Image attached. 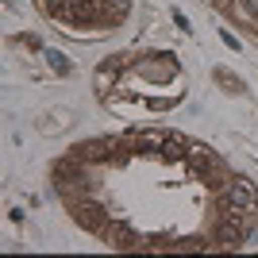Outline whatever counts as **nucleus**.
Segmentation results:
<instances>
[{
  "instance_id": "obj_1",
  "label": "nucleus",
  "mask_w": 258,
  "mask_h": 258,
  "mask_svg": "<svg viewBox=\"0 0 258 258\" xmlns=\"http://www.w3.org/2000/svg\"><path fill=\"white\" fill-rule=\"evenodd\" d=\"M224 205H231V208H239V212L254 216L258 212V189L247 181V177H231L227 189H224Z\"/></svg>"
},
{
  "instance_id": "obj_2",
  "label": "nucleus",
  "mask_w": 258,
  "mask_h": 258,
  "mask_svg": "<svg viewBox=\"0 0 258 258\" xmlns=\"http://www.w3.org/2000/svg\"><path fill=\"white\" fill-rule=\"evenodd\" d=\"M74 220L85 231H104V208L97 205V201H81V205L74 208Z\"/></svg>"
},
{
  "instance_id": "obj_3",
  "label": "nucleus",
  "mask_w": 258,
  "mask_h": 258,
  "mask_svg": "<svg viewBox=\"0 0 258 258\" xmlns=\"http://www.w3.org/2000/svg\"><path fill=\"white\" fill-rule=\"evenodd\" d=\"M104 243H108L112 250H127V247H135L139 239H135V231H131L123 220H116V224H108V227H104Z\"/></svg>"
},
{
  "instance_id": "obj_4",
  "label": "nucleus",
  "mask_w": 258,
  "mask_h": 258,
  "mask_svg": "<svg viewBox=\"0 0 258 258\" xmlns=\"http://www.w3.org/2000/svg\"><path fill=\"white\" fill-rule=\"evenodd\" d=\"M93 16H97V4H93V0H70V8H66V20H62V23L81 27V23H89Z\"/></svg>"
},
{
  "instance_id": "obj_5",
  "label": "nucleus",
  "mask_w": 258,
  "mask_h": 258,
  "mask_svg": "<svg viewBox=\"0 0 258 258\" xmlns=\"http://www.w3.org/2000/svg\"><path fill=\"white\" fill-rule=\"evenodd\" d=\"M170 139L166 131H139L135 135V147H139V154H147V151H162V143Z\"/></svg>"
},
{
  "instance_id": "obj_6",
  "label": "nucleus",
  "mask_w": 258,
  "mask_h": 258,
  "mask_svg": "<svg viewBox=\"0 0 258 258\" xmlns=\"http://www.w3.org/2000/svg\"><path fill=\"white\" fill-rule=\"evenodd\" d=\"M66 127H70V112H66V108H58V112H46L43 123H39V131H43V135H50V131H66Z\"/></svg>"
},
{
  "instance_id": "obj_7",
  "label": "nucleus",
  "mask_w": 258,
  "mask_h": 258,
  "mask_svg": "<svg viewBox=\"0 0 258 258\" xmlns=\"http://www.w3.org/2000/svg\"><path fill=\"white\" fill-rule=\"evenodd\" d=\"M181 147H185V143L181 139H166V143H162V162H181L185 158V154H189V151H181Z\"/></svg>"
},
{
  "instance_id": "obj_8",
  "label": "nucleus",
  "mask_w": 258,
  "mask_h": 258,
  "mask_svg": "<svg viewBox=\"0 0 258 258\" xmlns=\"http://www.w3.org/2000/svg\"><path fill=\"white\" fill-rule=\"evenodd\" d=\"M43 4L46 16H54V20H66V8H70V0H39Z\"/></svg>"
},
{
  "instance_id": "obj_9",
  "label": "nucleus",
  "mask_w": 258,
  "mask_h": 258,
  "mask_svg": "<svg viewBox=\"0 0 258 258\" xmlns=\"http://www.w3.org/2000/svg\"><path fill=\"white\" fill-rule=\"evenodd\" d=\"M46 62H50V70L58 77H66L70 74V62H66V54H58V50H46Z\"/></svg>"
},
{
  "instance_id": "obj_10",
  "label": "nucleus",
  "mask_w": 258,
  "mask_h": 258,
  "mask_svg": "<svg viewBox=\"0 0 258 258\" xmlns=\"http://www.w3.org/2000/svg\"><path fill=\"white\" fill-rule=\"evenodd\" d=\"M231 16H235L239 23H254V27H258V16L247 8V4H243V0H239V4H231Z\"/></svg>"
},
{
  "instance_id": "obj_11",
  "label": "nucleus",
  "mask_w": 258,
  "mask_h": 258,
  "mask_svg": "<svg viewBox=\"0 0 258 258\" xmlns=\"http://www.w3.org/2000/svg\"><path fill=\"white\" fill-rule=\"evenodd\" d=\"M216 81H220V85H227V93H243V81H235L227 70H216Z\"/></svg>"
},
{
  "instance_id": "obj_12",
  "label": "nucleus",
  "mask_w": 258,
  "mask_h": 258,
  "mask_svg": "<svg viewBox=\"0 0 258 258\" xmlns=\"http://www.w3.org/2000/svg\"><path fill=\"white\" fill-rule=\"evenodd\" d=\"M104 4H108V16H123L131 8V0H104Z\"/></svg>"
},
{
  "instance_id": "obj_13",
  "label": "nucleus",
  "mask_w": 258,
  "mask_h": 258,
  "mask_svg": "<svg viewBox=\"0 0 258 258\" xmlns=\"http://www.w3.org/2000/svg\"><path fill=\"white\" fill-rule=\"evenodd\" d=\"M243 4H247V8L254 12V16H258V0H243Z\"/></svg>"
},
{
  "instance_id": "obj_14",
  "label": "nucleus",
  "mask_w": 258,
  "mask_h": 258,
  "mask_svg": "<svg viewBox=\"0 0 258 258\" xmlns=\"http://www.w3.org/2000/svg\"><path fill=\"white\" fill-rule=\"evenodd\" d=\"M220 4H224V0H220Z\"/></svg>"
}]
</instances>
